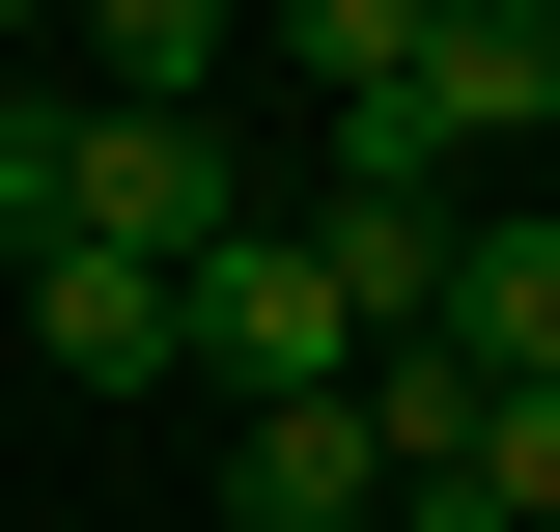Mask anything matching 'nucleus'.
Returning <instances> with one entry per match:
<instances>
[{"instance_id":"1","label":"nucleus","mask_w":560,"mask_h":532,"mask_svg":"<svg viewBox=\"0 0 560 532\" xmlns=\"http://www.w3.org/2000/svg\"><path fill=\"white\" fill-rule=\"evenodd\" d=\"M224 224H253V113H113V84H57L28 253H140V280H197Z\"/></svg>"},{"instance_id":"2","label":"nucleus","mask_w":560,"mask_h":532,"mask_svg":"<svg viewBox=\"0 0 560 532\" xmlns=\"http://www.w3.org/2000/svg\"><path fill=\"white\" fill-rule=\"evenodd\" d=\"M168 309H197V393H224V420H253V393H364V309H337V253H308L280 197L224 224V253L168 280Z\"/></svg>"},{"instance_id":"3","label":"nucleus","mask_w":560,"mask_h":532,"mask_svg":"<svg viewBox=\"0 0 560 532\" xmlns=\"http://www.w3.org/2000/svg\"><path fill=\"white\" fill-rule=\"evenodd\" d=\"M393 113H420V169H448V197H504V140H560V0H448Z\"/></svg>"},{"instance_id":"4","label":"nucleus","mask_w":560,"mask_h":532,"mask_svg":"<svg viewBox=\"0 0 560 532\" xmlns=\"http://www.w3.org/2000/svg\"><path fill=\"white\" fill-rule=\"evenodd\" d=\"M0 280H28V365H57V393H197V309L140 253H0Z\"/></svg>"},{"instance_id":"5","label":"nucleus","mask_w":560,"mask_h":532,"mask_svg":"<svg viewBox=\"0 0 560 532\" xmlns=\"http://www.w3.org/2000/svg\"><path fill=\"white\" fill-rule=\"evenodd\" d=\"M420 336H448L477 393H560V224H533V197H477V224H448V309H420Z\"/></svg>"},{"instance_id":"6","label":"nucleus","mask_w":560,"mask_h":532,"mask_svg":"<svg viewBox=\"0 0 560 532\" xmlns=\"http://www.w3.org/2000/svg\"><path fill=\"white\" fill-rule=\"evenodd\" d=\"M364 505H393L364 393H253V420H224V532H364Z\"/></svg>"},{"instance_id":"7","label":"nucleus","mask_w":560,"mask_h":532,"mask_svg":"<svg viewBox=\"0 0 560 532\" xmlns=\"http://www.w3.org/2000/svg\"><path fill=\"white\" fill-rule=\"evenodd\" d=\"M393 532H560V393H477L448 449L393 476Z\"/></svg>"},{"instance_id":"8","label":"nucleus","mask_w":560,"mask_h":532,"mask_svg":"<svg viewBox=\"0 0 560 532\" xmlns=\"http://www.w3.org/2000/svg\"><path fill=\"white\" fill-rule=\"evenodd\" d=\"M253 28H280V84H308V113H393L448 0H253Z\"/></svg>"},{"instance_id":"9","label":"nucleus","mask_w":560,"mask_h":532,"mask_svg":"<svg viewBox=\"0 0 560 532\" xmlns=\"http://www.w3.org/2000/svg\"><path fill=\"white\" fill-rule=\"evenodd\" d=\"M28 57H57V0H0V84H28Z\"/></svg>"}]
</instances>
